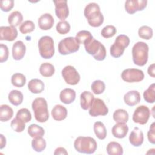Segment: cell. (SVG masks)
Wrapping results in <instances>:
<instances>
[{"label": "cell", "mask_w": 155, "mask_h": 155, "mask_svg": "<svg viewBox=\"0 0 155 155\" xmlns=\"http://www.w3.org/2000/svg\"><path fill=\"white\" fill-rule=\"evenodd\" d=\"M84 16L88 24L93 27H98L104 22V16L101 12L99 5L95 2L89 3L84 9Z\"/></svg>", "instance_id": "cell-1"}, {"label": "cell", "mask_w": 155, "mask_h": 155, "mask_svg": "<svg viewBox=\"0 0 155 155\" xmlns=\"http://www.w3.org/2000/svg\"><path fill=\"white\" fill-rule=\"evenodd\" d=\"M149 48L144 42H136L132 48V57L134 64L138 66L145 65L148 58Z\"/></svg>", "instance_id": "cell-2"}, {"label": "cell", "mask_w": 155, "mask_h": 155, "mask_svg": "<svg viewBox=\"0 0 155 155\" xmlns=\"http://www.w3.org/2000/svg\"><path fill=\"white\" fill-rule=\"evenodd\" d=\"M74 147L81 153L91 154L96 151L97 145L94 139L91 137L79 136L74 140Z\"/></svg>", "instance_id": "cell-3"}, {"label": "cell", "mask_w": 155, "mask_h": 155, "mask_svg": "<svg viewBox=\"0 0 155 155\" xmlns=\"http://www.w3.org/2000/svg\"><path fill=\"white\" fill-rule=\"evenodd\" d=\"M85 51L92 55L97 61H103L106 57V50L105 46L99 41L91 38L84 44Z\"/></svg>", "instance_id": "cell-4"}, {"label": "cell", "mask_w": 155, "mask_h": 155, "mask_svg": "<svg viewBox=\"0 0 155 155\" xmlns=\"http://www.w3.org/2000/svg\"><path fill=\"white\" fill-rule=\"evenodd\" d=\"M35 118L39 122H45L49 118L48 105L46 100L43 97H37L32 102Z\"/></svg>", "instance_id": "cell-5"}, {"label": "cell", "mask_w": 155, "mask_h": 155, "mask_svg": "<svg viewBox=\"0 0 155 155\" xmlns=\"http://www.w3.org/2000/svg\"><path fill=\"white\" fill-rule=\"evenodd\" d=\"M39 54L44 59H50L54 54V41L49 36H42L38 41Z\"/></svg>", "instance_id": "cell-6"}, {"label": "cell", "mask_w": 155, "mask_h": 155, "mask_svg": "<svg viewBox=\"0 0 155 155\" xmlns=\"http://www.w3.org/2000/svg\"><path fill=\"white\" fill-rule=\"evenodd\" d=\"M130 39L125 35H119L115 39L114 42L110 47V54L115 58L120 57L125 49L129 45Z\"/></svg>", "instance_id": "cell-7"}, {"label": "cell", "mask_w": 155, "mask_h": 155, "mask_svg": "<svg viewBox=\"0 0 155 155\" xmlns=\"http://www.w3.org/2000/svg\"><path fill=\"white\" fill-rule=\"evenodd\" d=\"M80 45L77 42L75 38L67 37L60 41L58 44V51L62 55H67L78 51Z\"/></svg>", "instance_id": "cell-8"}, {"label": "cell", "mask_w": 155, "mask_h": 155, "mask_svg": "<svg viewBox=\"0 0 155 155\" xmlns=\"http://www.w3.org/2000/svg\"><path fill=\"white\" fill-rule=\"evenodd\" d=\"M144 73L142 70L137 68H127L123 70L121 78L127 82H138L144 79Z\"/></svg>", "instance_id": "cell-9"}, {"label": "cell", "mask_w": 155, "mask_h": 155, "mask_svg": "<svg viewBox=\"0 0 155 155\" xmlns=\"http://www.w3.org/2000/svg\"><path fill=\"white\" fill-rule=\"evenodd\" d=\"M62 76L67 84L75 85L80 81V75L76 69L71 66H65L62 70Z\"/></svg>", "instance_id": "cell-10"}, {"label": "cell", "mask_w": 155, "mask_h": 155, "mask_svg": "<svg viewBox=\"0 0 155 155\" xmlns=\"http://www.w3.org/2000/svg\"><path fill=\"white\" fill-rule=\"evenodd\" d=\"M88 112L89 114L93 117L105 116L108 113V109L103 100L99 98H94Z\"/></svg>", "instance_id": "cell-11"}, {"label": "cell", "mask_w": 155, "mask_h": 155, "mask_svg": "<svg viewBox=\"0 0 155 155\" xmlns=\"http://www.w3.org/2000/svg\"><path fill=\"white\" fill-rule=\"evenodd\" d=\"M150 109L145 105H140L136 108L133 114V120L140 125L145 124L150 117Z\"/></svg>", "instance_id": "cell-12"}, {"label": "cell", "mask_w": 155, "mask_h": 155, "mask_svg": "<svg viewBox=\"0 0 155 155\" xmlns=\"http://www.w3.org/2000/svg\"><path fill=\"white\" fill-rule=\"evenodd\" d=\"M147 5V0H127L125 2V9L128 13L134 14L145 9Z\"/></svg>", "instance_id": "cell-13"}, {"label": "cell", "mask_w": 155, "mask_h": 155, "mask_svg": "<svg viewBox=\"0 0 155 155\" xmlns=\"http://www.w3.org/2000/svg\"><path fill=\"white\" fill-rule=\"evenodd\" d=\"M55 5V13L56 16L61 21H65L69 15L67 2L65 0H58L53 1Z\"/></svg>", "instance_id": "cell-14"}, {"label": "cell", "mask_w": 155, "mask_h": 155, "mask_svg": "<svg viewBox=\"0 0 155 155\" xmlns=\"http://www.w3.org/2000/svg\"><path fill=\"white\" fill-rule=\"evenodd\" d=\"M18 36L17 29L12 26H1L0 27V40L13 41Z\"/></svg>", "instance_id": "cell-15"}, {"label": "cell", "mask_w": 155, "mask_h": 155, "mask_svg": "<svg viewBox=\"0 0 155 155\" xmlns=\"http://www.w3.org/2000/svg\"><path fill=\"white\" fill-rule=\"evenodd\" d=\"M26 51V47L21 41L15 42L12 47V56L15 60L19 61L22 59Z\"/></svg>", "instance_id": "cell-16"}, {"label": "cell", "mask_w": 155, "mask_h": 155, "mask_svg": "<svg viewBox=\"0 0 155 155\" xmlns=\"http://www.w3.org/2000/svg\"><path fill=\"white\" fill-rule=\"evenodd\" d=\"M39 27L42 30H48L51 28L54 24V19L50 13L42 15L38 21Z\"/></svg>", "instance_id": "cell-17"}, {"label": "cell", "mask_w": 155, "mask_h": 155, "mask_svg": "<svg viewBox=\"0 0 155 155\" xmlns=\"http://www.w3.org/2000/svg\"><path fill=\"white\" fill-rule=\"evenodd\" d=\"M130 143L134 147H139L143 142V133L138 127H134L129 136Z\"/></svg>", "instance_id": "cell-18"}, {"label": "cell", "mask_w": 155, "mask_h": 155, "mask_svg": "<svg viewBox=\"0 0 155 155\" xmlns=\"http://www.w3.org/2000/svg\"><path fill=\"white\" fill-rule=\"evenodd\" d=\"M125 103L128 106H134L139 104L140 101V95L139 91L131 90L128 91L124 96Z\"/></svg>", "instance_id": "cell-19"}, {"label": "cell", "mask_w": 155, "mask_h": 155, "mask_svg": "<svg viewBox=\"0 0 155 155\" xmlns=\"http://www.w3.org/2000/svg\"><path fill=\"white\" fill-rule=\"evenodd\" d=\"M111 132L114 137L118 139H122L127 136L128 132V127L125 124L117 123L113 127Z\"/></svg>", "instance_id": "cell-20"}, {"label": "cell", "mask_w": 155, "mask_h": 155, "mask_svg": "<svg viewBox=\"0 0 155 155\" xmlns=\"http://www.w3.org/2000/svg\"><path fill=\"white\" fill-rule=\"evenodd\" d=\"M59 98L61 101L64 104H70L75 100L76 92L71 88H65L61 91Z\"/></svg>", "instance_id": "cell-21"}, {"label": "cell", "mask_w": 155, "mask_h": 155, "mask_svg": "<svg viewBox=\"0 0 155 155\" xmlns=\"http://www.w3.org/2000/svg\"><path fill=\"white\" fill-rule=\"evenodd\" d=\"M51 116L56 121L64 120L67 116V108L61 105H56L51 110Z\"/></svg>", "instance_id": "cell-22"}, {"label": "cell", "mask_w": 155, "mask_h": 155, "mask_svg": "<svg viewBox=\"0 0 155 155\" xmlns=\"http://www.w3.org/2000/svg\"><path fill=\"white\" fill-rule=\"evenodd\" d=\"M93 94L88 91H83L80 96V104L81 108L84 110H87L94 99Z\"/></svg>", "instance_id": "cell-23"}, {"label": "cell", "mask_w": 155, "mask_h": 155, "mask_svg": "<svg viewBox=\"0 0 155 155\" xmlns=\"http://www.w3.org/2000/svg\"><path fill=\"white\" fill-rule=\"evenodd\" d=\"M28 88L32 93L38 94L44 91V84L40 79H33L28 82Z\"/></svg>", "instance_id": "cell-24"}, {"label": "cell", "mask_w": 155, "mask_h": 155, "mask_svg": "<svg viewBox=\"0 0 155 155\" xmlns=\"http://www.w3.org/2000/svg\"><path fill=\"white\" fill-rule=\"evenodd\" d=\"M8 98L10 102L12 105L15 106H18L22 104L24 96L21 91L16 90H13L9 93Z\"/></svg>", "instance_id": "cell-25"}, {"label": "cell", "mask_w": 155, "mask_h": 155, "mask_svg": "<svg viewBox=\"0 0 155 155\" xmlns=\"http://www.w3.org/2000/svg\"><path fill=\"white\" fill-rule=\"evenodd\" d=\"M13 115V109L8 105H1L0 106V120L7 122L9 120Z\"/></svg>", "instance_id": "cell-26"}, {"label": "cell", "mask_w": 155, "mask_h": 155, "mask_svg": "<svg viewBox=\"0 0 155 155\" xmlns=\"http://www.w3.org/2000/svg\"><path fill=\"white\" fill-rule=\"evenodd\" d=\"M93 130L96 137L100 140H104L107 136V130L104 124L100 121L94 122Z\"/></svg>", "instance_id": "cell-27"}, {"label": "cell", "mask_w": 155, "mask_h": 155, "mask_svg": "<svg viewBox=\"0 0 155 155\" xmlns=\"http://www.w3.org/2000/svg\"><path fill=\"white\" fill-rule=\"evenodd\" d=\"M106 150L109 155H122L123 154L122 147L116 142H109L107 146Z\"/></svg>", "instance_id": "cell-28"}, {"label": "cell", "mask_w": 155, "mask_h": 155, "mask_svg": "<svg viewBox=\"0 0 155 155\" xmlns=\"http://www.w3.org/2000/svg\"><path fill=\"white\" fill-rule=\"evenodd\" d=\"M23 20V16L19 11H14L12 12L8 17V22L10 26L17 27L21 24Z\"/></svg>", "instance_id": "cell-29"}, {"label": "cell", "mask_w": 155, "mask_h": 155, "mask_svg": "<svg viewBox=\"0 0 155 155\" xmlns=\"http://www.w3.org/2000/svg\"><path fill=\"white\" fill-rule=\"evenodd\" d=\"M114 120L117 123L125 124L128 122L129 116L127 111L124 109L116 110L113 115Z\"/></svg>", "instance_id": "cell-30"}, {"label": "cell", "mask_w": 155, "mask_h": 155, "mask_svg": "<svg viewBox=\"0 0 155 155\" xmlns=\"http://www.w3.org/2000/svg\"><path fill=\"white\" fill-rule=\"evenodd\" d=\"M54 67L53 65L48 62L42 63L39 67V72L44 77H51L54 74Z\"/></svg>", "instance_id": "cell-31"}, {"label": "cell", "mask_w": 155, "mask_h": 155, "mask_svg": "<svg viewBox=\"0 0 155 155\" xmlns=\"http://www.w3.org/2000/svg\"><path fill=\"white\" fill-rule=\"evenodd\" d=\"M28 134L33 138L38 137H42L44 135L45 131L42 127L37 124H31L28 127Z\"/></svg>", "instance_id": "cell-32"}, {"label": "cell", "mask_w": 155, "mask_h": 155, "mask_svg": "<svg viewBox=\"0 0 155 155\" xmlns=\"http://www.w3.org/2000/svg\"><path fill=\"white\" fill-rule=\"evenodd\" d=\"M11 82L15 87L20 88L22 87L26 82L25 76L20 73H16L13 74L11 78Z\"/></svg>", "instance_id": "cell-33"}, {"label": "cell", "mask_w": 155, "mask_h": 155, "mask_svg": "<svg viewBox=\"0 0 155 155\" xmlns=\"http://www.w3.org/2000/svg\"><path fill=\"white\" fill-rule=\"evenodd\" d=\"M31 147L36 152H42L46 148V142L42 137L33 138L31 141Z\"/></svg>", "instance_id": "cell-34"}, {"label": "cell", "mask_w": 155, "mask_h": 155, "mask_svg": "<svg viewBox=\"0 0 155 155\" xmlns=\"http://www.w3.org/2000/svg\"><path fill=\"white\" fill-rule=\"evenodd\" d=\"M143 98L148 103L153 104L155 101V84L150 85L148 88L143 92Z\"/></svg>", "instance_id": "cell-35"}, {"label": "cell", "mask_w": 155, "mask_h": 155, "mask_svg": "<svg viewBox=\"0 0 155 155\" xmlns=\"http://www.w3.org/2000/svg\"><path fill=\"white\" fill-rule=\"evenodd\" d=\"M153 29L149 26L143 25L138 30V35L142 39L149 40L153 37Z\"/></svg>", "instance_id": "cell-36"}, {"label": "cell", "mask_w": 155, "mask_h": 155, "mask_svg": "<svg viewBox=\"0 0 155 155\" xmlns=\"http://www.w3.org/2000/svg\"><path fill=\"white\" fill-rule=\"evenodd\" d=\"M93 38V37L90 31L87 30H81L76 34L75 39L77 42L80 45L81 44H84L87 41Z\"/></svg>", "instance_id": "cell-37"}, {"label": "cell", "mask_w": 155, "mask_h": 155, "mask_svg": "<svg viewBox=\"0 0 155 155\" xmlns=\"http://www.w3.org/2000/svg\"><path fill=\"white\" fill-rule=\"evenodd\" d=\"M16 117L22 120L24 123L30 122L31 119V114L27 108H21L18 111Z\"/></svg>", "instance_id": "cell-38"}, {"label": "cell", "mask_w": 155, "mask_h": 155, "mask_svg": "<svg viewBox=\"0 0 155 155\" xmlns=\"http://www.w3.org/2000/svg\"><path fill=\"white\" fill-rule=\"evenodd\" d=\"M91 89L95 94H100L104 91L105 89V84L101 80H96L92 82Z\"/></svg>", "instance_id": "cell-39"}, {"label": "cell", "mask_w": 155, "mask_h": 155, "mask_svg": "<svg viewBox=\"0 0 155 155\" xmlns=\"http://www.w3.org/2000/svg\"><path fill=\"white\" fill-rule=\"evenodd\" d=\"M35 29V24L33 21L27 20L24 21L19 27V31L22 34L32 32Z\"/></svg>", "instance_id": "cell-40"}, {"label": "cell", "mask_w": 155, "mask_h": 155, "mask_svg": "<svg viewBox=\"0 0 155 155\" xmlns=\"http://www.w3.org/2000/svg\"><path fill=\"white\" fill-rule=\"evenodd\" d=\"M56 31L61 35H65L70 30V25L66 21H61L59 22L56 26Z\"/></svg>", "instance_id": "cell-41"}, {"label": "cell", "mask_w": 155, "mask_h": 155, "mask_svg": "<svg viewBox=\"0 0 155 155\" xmlns=\"http://www.w3.org/2000/svg\"><path fill=\"white\" fill-rule=\"evenodd\" d=\"M116 28L114 26L108 25L104 27L101 30V35L105 38H110L116 33Z\"/></svg>", "instance_id": "cell-42"}, {"label": "cell", "mask_w": 155, "mask_h": 155, "mask_svg": "<svg viewBox=\"0 0 155 155\" xmlns=\"http://www.w3.org/2000/svg\"><path fill=\"white\" fill-rule=\"evenodd\" d=\"M25 123H24L22 120H19L17 117H15L12 120L10 126L15 131L19 133V132L23 131L25 129Z\"/></svg>", "instance_id": "cell-43"}, {"label": "cell", "mask_w": 155, "mask_h": 155, "mask_svg": "<svg viewBox=\"0 0 155 155\" xmlns=\"http://www.w3.org/2000/svg\"><path fill=\"white\" fill-rule=\"evenodd\" d=\"M14 6L13 0H2L0 2V7L2 11L8 12L11 10Z\"/></svg>", "instance_id": "cell-44"}, {"label": "cell", "mask_w": 155, "mask_h": 155, "mask_svg": "<svg viewBox=\"0 0 155 155\" xmlns=\"http://www.w3.org/2000/svg\"><path fill=\"white\" fill-rule=\"evenodd\" d=\"M0 51H1L0 62L1 63H2L4 62L7 61V60L8 59V58L9 52H8V49L7 46L5 44H0Z\"/></svg>", "instance_id": "cell-45"}, {"label": "cell", "mask_w": 155, "mask_h": 155, "mask_svg": "<svg viewBox=\"0 0 155 155\" xmlns=\"http://www.w3.org/2000/svg\"><path fill=\"white\" fill-rule=\"evenodd\" d=\"M147 137L148 141L154 144L155 143V123L153 122L151 125L150 127V130L148 131L147 134Z\"/></svg>", "instance_id": "cell-46"}, {"label": "cell", "mask_w": 155, "mask_h": 155, "mask_svg": "<svg viewBox=\"0 0 155 155\" xmlns=\"http://www.w3.org/2000/svg\"><path fill=\"white\" fill-rule=\"evenodd\" d=\"M54 155H58V154H68V152L67 150L63 148V147H58L57 148L54 152Z\"/></svg>", "instance_id": "cell-47"}, {"label": "cell", "mask_w": 155, "mask_h": 155, "mask_svg": "<svg viewBox=\"0 0 155 155\" xmlns=\"http://www.w3.org/2000/svg\"><path fill=\"white\" fill-rule=\"evenodd\" d=\"M154 64H152L150 65L148 68V74L151 76L152 78L155 77V73H154Z\"/></svg>", "instance_id": "cell-48"}, {"label": "cell", "mask_w": 155, "mask_h": 155, "mask_svg": "<svg viewBox=\"0 0 155 155\" xmlns=\"http://www.w3.org/2000/svg\"><path fill=\"white\" fill-rule=\"evenodd\" d=\"M0 139H1V145H0V148L2 149L4 147H5L6 145V139L4 136L3 134H0Z\"/></svg>", "instance_id": "cell-49"}]
</instances>
